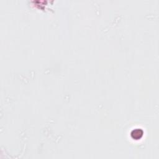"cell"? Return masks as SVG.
<instances>
[{"label":"cell","instance_id":"6da1fadb","mask_svg":"<svg viewBox=\"0 0 159 159\" xmlns=\"http://www.w3.org/2000/svg\"><path fill=\"white\" fill-rule=\"evenodd\" d=\"M144 132L142 129H134L131 132V136L133 139H136V140H138L140 139L142 136H143Z\"/></svg>","mask_w":159,"mask_h":159}]
</instances>
